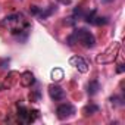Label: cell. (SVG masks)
Segmentation results:
<instances>
[{
    "label": "cell",
    "mask_w": 125,
    "mask_h": 125,
    "mask_svg": "<svg viewBox=\"0 0 125 125\" xmlns=\"http://www.w3.org/2000/svg\"><path fill=\"white\" fill-rule=\"evenodd\" d=\"M99 90H100V83H99L97 80H93V81H90V83H88V90H87V93H88L90 96L97 94V93H99Z\"/></svg>",
    "instance_id": "obj_5"
},
{
    "label": "cell",
    "mask_w": 125,
    "mask_h": 125,
    "mask_svg": "<svg viewBox=\"0 0 125 125\" xmlns=\"http://www.w3.org/2000/svg\"><path fill=\"white\" fill-rule=\"evenodd\" d=\"M50 75H52V80H53V81H60L62 78H63V71L59 69V68H54V69L50 72Z\"/></svg>",
    "instance_id": "obj_9"
},
{
    "label": "cell",
    "mask_w": 125,
    "mask_h": 125,
    "mask_svg": "<svg viewBox=\"0 0 125 125\" xmlns=\"http://www.w3.org/2000/svg\"><path fill=\"white\" fill-rule=\"evenodd\" d=\"M34 75L31 74V72H24V75H22V80H21V83H22V85H25V87H30V85H32L34 84Z\"/></svg>",
    "instance_id": "obj_6"
},
{
    "label": "cell",
    "mask_w": 125,
    "mask_h": 125,
    "mask_svg": "<svg viewBox=\"0 0 125 125\" xmlns=\"http://www.w3.org/2000/svg\"><path fill=\"white\" fill-rule=\"evenodd\" d=\"M99 112V106H96V104H87L85 107H84V110H83V113H84V116H90V115H94V113H97Z\"/></svg>",
    "instance_id": "obj_7"
},
{
    "label": "cell",
    "mask_w": 125,
    "mask_h": 125,
    "mask_svg": "<svg viewBox=\"0 0 125 125\" xmlns=\"http://www.w3.org/2000/svg\"><path fill=\"white\" fill-rule=\"evenodd\" d=\"M74 113H75V107L71 103H63L56 109V115L59 119H66V118L72 116Z\"/></svg>",
    "instance_id": "obj_2"
},
{
    "label": "cell",
    "mask_w": 125,
    "mask_h": 125,
    "mask_svg": "<svg viewBox=\"0 0 125 125\" xmlns=\"http://www.w3.org/2000/svg\"><path fill=\"white\" fill-rule=\"evenodd\" d=\"M53 12H56V6H53V5L49 6V8H47L46 10H43V12L40 10V13H38V15H40V19H47Z\"/></svg>",
    "instance_id": "obj_8"
},
{
    "label": "cell",
    "mask_w": 125,
    "mask_h": 125,
    "mask_svg": "<svg viewBox=\"0 0 125 125\" xmlns=\"http://www.w3.org/2000/svg\"><path fill=\"white\" fill-rule=\"evenodd\" d=\"M49 94L53 100H62L65 99V90L59 85H50L49 87Z\"/></svg>",
    "instance_id": "obj_4"
},
{
    "label": "cell",
    "mask_w": 125,
    "mask_h": 125,
    "mask_svg": "<svg viewBox=\"0 0 125 125\" xmlns=\"http://www.w3.org/2000/svg\"><path fill=\"white\" fill-rule=\"evenodd\" d=\"M109 21H107V18H94L93 19V24H96V25H104V24H107Z\"/></svg>",
    "instance_id": "obj_10"
},
{
    "label": "cell",
    "mask_w": 125,
    "mask_h": 125,
    "mask_svg": "<svg viewBox=\"0 0 125 125\" xmlns=\"http://www.w3.org/2000/svg\"><path fill=\"white\" fill-rule=\"evenodd\" d=\"M72 35H74V38H75L77 43H81V44H83L84 47H87V49H91V47L96 44V38H94V35H93L90 31L84 30V28H78V30H75Z\"/></svg>",
    "instance_id": "obj_1"
},
{
    "label": "cell",
    "mask_w": 125,
    "mask_h": 125,
    "mask_svg": "<svg viewBox=\"0 0 125 125\" xmlns=\"http://www.w3.org/2000/svg\"><path fill=\"white\" fill-rule=\"evenodd\" d=\"M69 63L72 65V66H75L80 72H83V74H85L87 71H88V63L84 60V57H81V56H72L71 59H69Z\"/></svg>",
    "instance_id": "obj_3"
},
{
    "label": "cell",
    "mask_w": 125,
    "mask_h": 125,
    "mask_svg": "<svg viewBox=\"0 0 125 125\" xmlns=\"http://www.w3.org/2000/svg\"><path fill=\"white\" fill-rule=\"evenodd\" d=\"M116 72H119V74H121V72H124V65H119V68L116 69Z\"/></svg>",
    "instance_id": "obj_12"
},
{
    "label": "cell",
    "mask_w": 125,
    "mask_h": 125,
    "mask_svg": "<svg viewBox=\"0 0 125 125\" xmlns=\"http://www.w3.org/2000/svg\"><path fill=\"white\" fill-rule=\"evenodd\" d=\"M30 10H31V13H34V15H38V13H40V9H38L37 6H31Z\"/></svg>",
    "instance_id": "obj_11"
}]
</instances>
